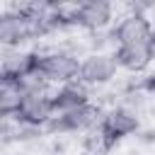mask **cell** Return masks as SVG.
Listing matches in <instances>:
<instances>
[{
    "label": "cell",
    "mask_w": 155,
    "mask_h": 155,
    "mask_svg": "<svg viewBox=\"0 0 155 155\" xmlns=\"http://www.w3.org/2000/svg\"><path fill=\"white\" fill-rule=\"evenodd\" d=\"M97 126L102 131V138H104V145L109 153L111 148H116L119 140L140 131V119H138L136 109H131L128 104H119V107H111L109 111H104V116Z\"/></svg>",
    "instance_id": "7a4b0ae2"
},
{
    "label": "cell",
    "mask_w": 155,
    "mask_h": 155,
    "mask_svg": "<svg viewBox=\"0 0 155 155\" xmlns=\"http://www.w3.org/2000/svg\"><path fill=\"white\" fill-rule=\"evenodd\" d=\"M39 65H41L44 78L56 85L78 80V75H80V58L70 51H63V48L39 53Z\"/></svg>",
    "instance_id": "277c9868"
},
{
    "label": "cell",
    "mask_w": 155,
    "mask_h": 155,
    "mask_svg": "<svg viewBox=\"0 0 155 155\" xmlns=\"http://www.w3.org/2000/svg\"><path fill=\"white\" fill-rule=\"evenodd\" d=\"M150 34H153V24L145 17V12H131L111 29V41L114 44H138V41H150Z\"/></svg>",
    "instance_id": "ba28073f"
},
{
    "label": "cell",
    "mask_w": 155,
    "mask_h": 155,
    "mask_svg": "<svg viewBox=\"0 0 155 155\" xmlns=\"http://www.w3.org/2000/svg\"><path fill=\"white\" fill-rule=\"evenodd\" d=\"M114 56H116L119 68H124V70H128V73H140V70H145V68L153 63V58H155V48H153L150 41L119 44L116 51H114Z\"/></svg>",
    "instance_id": "9c48e42d"
},
{
    "label": "cell",
    "mask_w": 155,
    "mask_h": 155,
    "mask_svg": "<svg viewBox=\"0 0 155 155\" xmlns=\"http://www.w3.org/2000/svg\"><path fill=\"white\" fill-rule=\"evenodd\" d=\"M140 87H143V92H148L150 97H155V70H150V73L143 78V85H140Z\"/></svg>",
    "instance_id": "4fadbf2b"
},
{
    "label": "cell",
    "mask_w": 155,
    "mask_h": 155,
    "mask_svg": "<svg viewBox=\"0 0 155 155\" xmlns=\"http://www.w3.org/2000/svg\"><path fill=\"white\" fill-rule=\"evenodd\" d=\"M53 99L48 92H27L15 111V119L19 124H29V126H41L46 128V124L53 116Z\"/></svg>",
    "instance_id": "52a82bcc"
},
{
    "label": "cell",
    "mask_w": 155,
    "mask_h": 155,
    "mask_svg": "<svg viewBox=\"0 0 155 155\" xmlns=\"http://www.w3.org/2000/svg\"><path fill=\"white\" fill-rule=\"evenodd\" d=\"M24 87L19 85L17 78H5L0 75V114L2 116H15L22 97H24Z\"/></svg>",
    "instance_id": "8fae6325"
},
{
    "label": "cell",
    "mask_w": 155,
    "mask_h": 155,
    "mask_svg": "<svg viewBox=\"0 0 155 155\" xmlns=\"http://www.w3.org/2000/svg\"><path fill=\"white\" fill-rule=\"evenodd\" d=\"M75 2H80V0H65V5H75Z\"/></svg>",
    "instance_id": "9a60e30c"
},
{
    "label": "cell",
    "mask_w": 155,
    "mask_h": 155,
    "mask_svg": "<svg viewBox=\"0 0 155 155\" xmlns=\"http://www.w3.org/2000/svg\"><path fill=\"white\" fill-rule=\"evenodd\" d=\"M119 73V63L114 53H104V51H94L90 56H85L80 61V75L78 80H82L85 85H107L116 78Z\"/></svg>",
    "instance_id": "8992f818"
},
{
    "label": "cell",
    "mask_w": 155,
    "mask_h": 155,
    "mask_svg": "<svg viewBox=\"0 0 155 155\" xmlns=\"http://www.w3.org/2000/svg\"><path fill=\"white\" fill-rule=\"evenodd\" d=\"M114 17V0H80L73 5V19L78 29L102 31Z\"/></svg>",
    "instance_id": "5b68a950"
},
{
    "label": "cell",
    "mask_w": 155,
    "mask_h": 155,
    "mask_svg": "<svg viewBox=\"0 0 155 155\" xmlns=\"http://www.w3.org/2000/svg\"><path fill=\"white\" fill-rule=\"evenodd\" d=\"M104 111L87 102L78 109H70V111H61V114H53L51 121L46 124V131L53 133V136H70V133H87L90 128H94L99 121H102Z\"/></svg>",
    "instance_id": "3957f363"
},
{
    "label": "cell",
    "mask_w": 155,
    "mask_h": 155,
    "mask_svg": "<svg viewBox=\"0 0 155 155\" xmlns=\"http://www.w3.org/2000/svg\"><path fill=\"white\" fill-rule=\"evenodd\" d=\"M150 44H153V48H155V27H153V34H150Z\"/></svg>",
    "instance_id": "5bb4252c"
},
{
    "label": "cell",
    "mask_w": 155,
    "mask_h": 155,
    "mask_svg": "<svg viewBox=\"0 0 155 155\" xmlns=\"http://www.w3.org/2000/svg\"><path fill=\"white\" fill-rule=\"evenodd\" d=\"M90 85H85L82 80H70V82H63L58 85L56 92H51V99H53V111L61 114V111H70V109H78L82 104L90 102Z\"/></svg>",
    "instance_id": "30bf717a"
},
{
    "label": "cell",
    "mask_w": 155,
    "mask_h": 155,
    "mask_svg": "<svg viewBox=\"0 0 155 155\" xmlns=\"http://www.w3.org/2000/svg\"><path fill=\"white\" fill-rule=\"evenodd\" d=\"M48 12L29 5H19L12 10H5L0 17V41L2 46H22L29 41H36L41 36H48Z\"/></svg>",
    "instance_id": "6da1fadb"
},
{
    "label": "cell",
    "mask_w": 155,
    "mask_h": 155,
    "mask_svg": "<svg viewBox=\"0 0 155 155\" xmlns=\"http://www.w3.org/2000/svg\"><path fill=\"white\" fill-rule=\"evenodd\" d=\"M131 5L133 12H148V10H155V0H126Z\"/></svg>",
    "instance_id": "7c38bea8"
}]
</instances>
